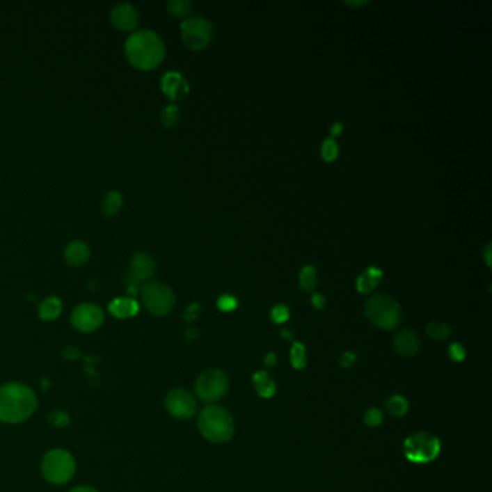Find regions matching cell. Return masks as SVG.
Listing matches in <instances>:
<instances>
[{
	"instance_id": "cell-1",
	"label": "cell",
	"mask_w": 492,
	"mask_h": 492,
	"mask_svg": "<svg viewBox=\"0 0 492 492\" xmlns=\"http://www.w3.org/2000/svg\"><path fill=\"white\" fill-rule=\"evenodd\" d=\"M125 54L127 61L141 71H150L159 67L165 60V44L154 31H136L126 39Z\"/></svg>"
},
{
	"instance_id": "cell-2",
	"label": "cell",
	"mask_w": 492,
	"mask_h": 492,
	"mask_svg": "<svg viewBox=\"0 0 492 492\" xmlns=\"http://www.w3.org/2000/svg\"><path fill=\"white\" fill-rule=\"evenodd\" d=\"M38 407L35 391L24 383L0 386V422L19 424L26 422Z\"/></svg>"
},
{
	"instance_id": "cell-3",
	"label": "cell",
	"mask_w": 492,
	"mask_h": 492,
	"mask_svg": "<svg viewBox=\"0 0 492 492\" xmlns=\"http://www.w3.org/2000/svg\"><path fill=\"white\" fill-rule=\"evenodd\" d=\"M198 429L207 441L225 443L234 436L235 423L230 411L224 407L207 406L198 416Z\"/></svg>"
},
{
	"instance_id": "cell-4",
	"label": "cell",
	"mask_w": 492,
	"mask_h": 492,
	"mask_svg": "<svg viewBox=\"0 0 492 492\" xmlns=\"http://www.w3.org/2000/svg\"><path fill=\"white\" fill-rule=\"evenodd\" d=\"M365 317L380 329L390 331L399 326L402 321V308L399 302L386 293H379L365 303Z\"/></svg>"
},
{
	"instance_id": "cell-5",
	"label": "cell",
	"mask_w": 492,
	"mask_h": 492,
	"mask_svg": "<svg viewBox=\"0 0 492 492\" xmlns=\"http://www.w3.org/2000/svg\"><path fill=\"white\" fill-rule=\"evenodd\" d=\"M74 457L65 449H52L47 452L41 462L44 478L52 485H64L75 474Z\"/></svg>"
},
{
	"instance_id": "cell-6",
	"label": "cell",
	"mask_w": 492,
	"mask_h": 492,
	"mask_svg": "<svg viewBox=\"0 0 492 492\" xmlns=\"http://www.w3.org/2000/svg\"><path fill=\"white\" fill-rule=\"evenodd\" d=\"M142 305L153 317H165L175 308V293L161 282H148L141 289Z\"/></svg>"
},
{
	"instance_id": "cell-7",
	"label": "cell",
	"mask_w": 492,
	"mask_h": 492,
	"mask_svg": "<svg viewBox=\"0 0 492 492\" xmlns=\"http://www.w3.org/2000/svg\"><path fill=\"white\" fill-rule=\"evenodd\" d=\"M227 374L219 368L203 371L195 380V392L203 402L215 403L221 400L228 391Z\"/></svg>"
},
{
	"instance_id": "cell-8",
	"label": "cell",
	"mask_w": 492,
	"mask_h": 492,
	"mask_svg": "<svg viewBox=\"0 0 492 492\" xmlns=\"http://www.w3.org/2000/svg\"><path fill=\"white\" fill-rule=\"evenodd\" d=\"M181 36L187 48L192 51H203L212 41L214 28L208 19L203 16H192L181 24Z\"/></svg>"
},
{
	"instance_id": "cell-9",
	"label": "cell",
	"mask_w": 492,
	"mask_h": 492,
	"mask_svg": "<svg viewBox=\"0 0 492 492\" xmlns=\"http://www.w3.org/2000/svg\"><path fill=\"white\" fill-rule=\"evenodd\" d=\"M441 452V442L429 433H416L404 442V455L415 463H427L436 459Z\"/></svg>"
},
{
	"instance_id": "cell-10",
	"label": "cell",
	"mask_w": 492,
	"mask_h": 492,
	"mask_svg": "<svg viewBox=\"0 0 492 492\" xmlns=\"http://www.w3.org/2000/svg\"><path fill=\"white\" fill-rule=\"evenodd\" d=\"M71 324L83 333L94 332L104 324V310L94 303H81L72 310Z\"/></svg>"
},
{
	"instance_id": "cell-11",
	"label": "cell",
	"mask_w": 492,
	"mask_h": 492,
	"mask_svg": "<svg viewBox=\"0 0 492 492\" xmlns=\"http://www.w3.org/2000/svg\"><path fill=\"white\" fill-rule=\"evenodd\" d=\"M165 408L175 419H191L196 413V400L189 391L184 388H175L168 392Z\"/></svg>"
},
{
	"instance_id": "cell-12",
	"label": "cell",
	"mask_w": 492,
	"mask_h": 492,
	"mask_svg": "<svg viewBox=\"0 0 492 492\" xmlns=\"http://www.w3.org/2000/svg\"><path fill=\"white\" fill-rule=\"evenodd\" d=\"M156 273V263L148 253H136L129 264V280L137 285L148 283Z\"/></svg>"
},
{
	"instance_id": "cell-13",
	"label": "cell",
	"mask_w": 492,
	"mask_h": 492,
	"mask_svg": "<svg viewBox=\"0 0 492 492\" xmlns=\"http://www.w3.org/2000/svg\"><path fill=\"white\" fill-rule=\"evenodd\" d=\"M110 21L119 31L132 32L139 25V12L130 3H119L111 9Z\"/></svg>"
},
{
	"instance_id": "cell-14",
	"label": "cell",
	"mask_w": 492,
	"mask_h": 492,
	"mask_svg": "<svg viewBox=\"0 0 492 492\" xmlns=\"http://www.w3.org/2000/svg\"><path fill=\"white\" fill-rule=\"evenodd\" d=\"M161 88L164 94L172 102H178L189 94V84L182 74L176 71H169L162 77Z\"/></svg>"
},
{
	"instance_id": "cell-15",
	"label": "cell",
	"mask_w": 492,
	"mask_h": 492,
	"mask_svg": "<svg viewBox=\"0 0 492 492\" xmlns=\"http://www.w3.org/2000/svg\"><path fill=\"white\" fill-rule=\"evenodd\" d=\"M392 345H395L396 352L402 357L410 358L415 357L416 354L420 349V340L418 337V333L415 331H408V329H402L399 331L395 340H392Z\"/></svg>"
},
{
	"instance_id": "cell-16",
	"label": "cell",
	"mask_w": 492,
	"mask_h": 492,
	"mask_svg": "<svg viewBox=\"0 0 492 492\" xmlns=\"http://www.w3.org/2000/svg\"><path fill=\"white\" fill-rule=\"evenodd\" d=\"M90 255H91V250L88 244L81 240L70 241L64 250V257L67 263L74 267L84 266L90 260Z\"/></svg>"
},
{
	"instance_id": "cell-17",
	"label": "cell",
	"mask_w": 492,
	"mask_h": 492,
	"mask_svg": "<svg viewBox=\"0 0 492 492\" xmlns=\"http://www.w3.org/2000/svg\"><path fill=\"white\" fill-rule=\"evenodd\" d=\"M141 306L136 299L130 296L116 298L109 303V312L117 319H129L139 313Z\"/></svg>"
},
{
	"instance_id": "cell-18",
	"label": "cell",
	"mask_w": 492,
	"mask_h": 492,
	"mask_svg": "<svg viewBox=\"0 0 492 492\" xmlns=\"http://www.w3.org/2000/svg\"><path fill=\"white\" fill-rule=\"evenodd\" d=\"M381 280H383V270L376 266H370L358 276L356 282V287L360 293L368 294L381 283Z\"/></svg>"
},
{
	"instance_id": "cell-19",
	"label": "cell",
	"mask_w": 492,
	"mask_h": 492,
	"mask_svg": "<svg viewBox=\"0 0 492 492\" xmlns=\"http://www.w3.org/2000/svg\"><path fill=\"white\" fill-rule=\"evenodd\" d=\"M38 313L39 318L42 321H55L60 315L63 313V302L60 298L56 296H48L45 298L38 306Z\"/></svg>"
},
{
	"instance_id": "cell-20",
	"label": "cell",
	"mask_w": 492,
	"mask_h": 492,
	"mask_svg": "<svg viewBox=\"0 0 492 492\" xmlns=\"http://www.w3.org/2000/svg\"><path fill=\"white\" fill-rule=\"evenodd\" d=\"M253 384L257 395L263 399H270L276 392V384L270 379L267 371H257L253 376Z\"/></svg>"
},
{
	"instance_id": "cell-21",
	"label": "cell",
	"mask_w": 492,
	"mask_h": 492,
	"mask_svg": "<svg viewBox=\"0 0 492 492\" xmlns=\"http://www.w3.org/2000/svg\"><path fill=\"white\" fill-rule=\"evenodd\" d=\"M123 195L117 191H111L104 195L103 203H102V212L104 216H114L116 214H119L123 208Z\"/></svg>"
},
{
	"instance_id": "cell-22",
	"label": "cell",
	"mask_w": 492,
	"mask_h": 492,
	"mask_svg": "<svg viewBox=\"0 0 492 492\" xmlns=\"http://www.w3.org/2000/svg\"><path fill=\"white\" fill-rule=\"evenodd\" d=\"M318 283V271L317 269H315L313 266H305L302 270H301V274H299V285L302 287V290L305 292H310L315 289V286H317Z\"/></svg>"
},
{
	"instance_id": "cell-23",
	"label": "cell",
	"mask_w": 492,
	"mask_h": 492,
	"mask_svg": "<svg viewBox=\"0 0 492 492\" xmlns=\"http://www.w3.org/2000/svg\"><path fill=\"white\" fill-rule=\"evenodd\" d=\"M386 408L391 416L402 418L408 410V402L403 396H392L386 402Z\"/></svg>"
},
{
	"instance_id": "cell-24",
	"label": "cell",
	"mask_w": 492,
	"mask_h": 492,
	"mask_svg": "<svg viewBox=\"0 0 492 492\" xmlns=\"http://www.w3.org/2000/svg\"><path fill=\"white\" fill-rule=\"evenodd\" d=\"M166 8L172 16L184 19V17L189 16L191 9H192V3L189 2V0H169Z\"/></svg>"
},
{
	"instance_id": "cell-25",
	"label": "cell",
	"mask_w": 492,
	"mask_h": 492,
	"mask_svg": "<svg viewBox=\"0 0 492 492\" xmlns=\"http://www.w3.org/2000/svg\"><path fill=\"white\" fill-rule=\"evenodd\" d=\"M427 337L436 341H445L450 337V328L442 322H430L426 326Z\"/></svg>"
},
{
	"instance_id": "cell-26",
	"label": "cell",
	"mask_w": 492,
	"mask_h": 492,
	"mask_svg": "<svg viewBox=\"0 0 492 492\" xmlns=\"http://www.w3.org/2000/svg\"><path fill=\"white\" fill-rule=\"evenodd\" d=\"M290 363L293 365V368L296 370H302L306 365V349L303 347V344L301 342H294L292 345L290 349Z\"/></svg>"
},
{
	"instance_id": "cell-27",
	"label": "cell",
	"mask_w": 492,
	"mask_h": 492,
	"mask_svg": "<svg viewBox=\"0 0 492 492\" xmlns=\"http://www.w3.org/2000/svg\"><path fill=\"white\" fill-rule=\"evenodd\" d=\"M180 117H181V113H180V109L176 107L175 104H170V106H166L162 113H161V122L165 127L168 129H172L175 127L176 125H178L180 122Z\"/></svg>"
},
{
	"instance_id": "cell-28",
	"label": "cell",
	"mask_w": 492,
	"mask_h": 492,
	"mask_svg": "<svg viewBox=\"0 0 492 492\" xmlns=\"http://www.w3.org/2000/svg\"><path fill=\"white\" fill-rule=\"evenodd\" d=\"M321 154H322V159L329 164L337 159L338 154H340V146L335 142V139L328 137V139L324 141V143L321 146Z\"/></svg>"
},
{
	"instance_id": "cell-29",
	"label": "cell",
	"mask_w": 492,
	"mask_h": 492,
	"mask_svg": "<svg viewBox=\"0 0 492 492\" xmlns=\"http://www.w3.org/2000/svg\"><path fill=\"white\" fill-rule=\"evenodd\" d=\"M270 318H271V321L274 324H278V325L285 324L290 318V310H289V308L286 305L279 303V305H276L271 309Z\"/></svg>"
},
{
	"instance_id": "cell-30",
	"label": "cell",
	"mask_w": 492,
	"mask_h": 492,
	"mask_svg": "<svg viewBox=\"0 0 492 492\" xmlns=\"http://www.w3.org/2000/svg\"><path fill=\"white\" fill-rule=\"evenodd\" d=\"M48 420L52 426L58 427V429H64L70 424V416H68V413L64 411V410H55L52 411L51 415L48 416Z\"/></svg>"
},
{
	"instance_id": "cell-31",
	"label": "cell",
	"mask_w": 492,
	"mask_h": 492,
	"mask_svg": "<svg viewBox=\"0 0 492 492\" xmlns=\"http://www.w3.org/2000/svg\"><path fill=\"white\" fill-rule=\"evenodd\" d=\"M383 419H384V415H383V411L380 408H376V407H371L367 410L365 413V416H364V422L365 424L371 426V427H377L383 423Z\"/></svg>"
},
{
	"instance_id": "cell-32",
	"label": "cell",
	"mask_w": 492,
	"mask_h": 492,
	"mask_svg": "<svg viewBox=\"0 0 492 492\" xmlns=\"http://www.w3.org/2000/svg\"><path fill=\"white\" fill-rule=\"evenodd\" d=\"M216 306L223 312H232L239 306V301L235 299L232 294H223V296H220L219 301H216Z\"/></svg>"
},
{
	"instance_id": "cell-33",
	"label": "cell",
	"mask_w": 492,
	"mask_h": 492,
	"mask_svg": "<svg viewBox=\"0 0 492 492\" xmlns=\"http://www.w3.org/2000/svg\"><path fill=\"white\" fill-rule=\"evenodd\" d=\"M449 357H450L452 361L462 363L465 360V357H466V351H465V348L461 344L455 342V344H452L449 347Z\"/></svg>"
},
{
	"instance_id": "cell-34",
	"label": "cell",
	"mask_w": 492,
	"mask_h": 492,
	"mask_svg": "<svg viewBox=\"0 0 492 492\" xmlns=\"http://www.w3.org/2000/svg\"><path fill=\"white\" fill-rule=\"evenodd\" d=\"M200 313H201V305L193 302V303H191V305L187 308V310H185V313H184V319H185L188 324H191V322H193L196 318L200 317Z\"/></svg>"
},
{
	"instance_id": "cell-35",
	"label": "cell",
	"mask_w": 492,
	"mask_h": 492,
	"mask_svg": "<svg viewBox=\"0 0 492 492\" xmlns=\"http://www.w3.org/2000/svg\"><path fill=\"white\" fill-rule=\"evenodd\" d=\"M310 302L315 309H324L326 306V299L321 293H313L312 298H310Z\"/></svg>"
},
{
	"instance_id": "cell-36",
	"label": "cell",
	"mask_w": 492,
	"mask_h": 492,
	"mask_svg": "<svg viewBox=\"0 0 492 492\" xmlns=\"http://www.w3.org/2000/svg\"><path fill=\"white\" fill-rule=\"evenodd\" d=\"M354 361H356V354H352V352H345L344 356L341 357V365L348 368L354 364Z\"/></svg>"
},
{
	"instance_id": "cell-37",
	"label": "cell",
	"mask_w": 492,
	"mask_h": 492,
	"mask_svg": "<svg viewBox=\"0 0 492 492\" xmlns=\"http://www.w3.org/2000/svg\"><path fill=\"white\" fill-rule=\"evenodd\" d=\"M484 260H485V264L486 267H492V244L488 243L485 250H484Z\"/></svg>"
},
{
	"instance_id": "cell-38",
	"label": "cell",
	"mask_w": 492,
	"mask_h": 492,
	"mask_svg": "<svg viewBox=\"0 0 492 492\" xmlns=\"http://www.w3.org/2000/svg\"><path fill=\"white\" fill-rule=\"evenodd\" d=\"M342 132H344V125H342L341 122H337V123H333V125L331 126V136H332V139H333V137H337V136L342 134Z\"/></svg>"
},
{
	"instance_id": "cell-39",
	"label": "cell",
	"mask_w": 492,
	"mask_h": 492,
	"mask_svg": "<svg viewBox=\"0 0 492 492\" xmlns=\"http://www.w3.org/2000/svg\"><path fill=\"white\" fill-rule=\"evenodd\" d=\"M278 363V357H276V354H273V352H269L267 356L264 357V364L267 367H271V365H276Z\"/></svg>"
},
{
	"instance_id": "cell-40",
	"label": "cell",
	"mask_w": 492,
	"mask_h": 492,
	"mask_svg": "<svg viewBox=\"0 0 492 492\" xmlns=\"http://www.w3.org/2000/svg\"><path fill=\"white\" fill-rule=\"evenodd\" d=\"M70 492H98V491L94 489L93 486H88V485H80V486L72 488Z\"/></svg>"
},
{
	"instance_id": "cell-41",
	"label": "cell",
	"mask_w": 492,
	"mask_h": 492,
	"mask_svg": "<svg viewBox=\"0 0 492 492\" xmlns=\"http://www.w3.org/2000/svg\"><path fill=\"white\" fill-rule=\"evenodd\" d=\"M103 283H102V280H98V279H93V280H90V283H88V289L91 290V292H95V290H98V287H100Z\"/></svg>"
},
{
	"instance_id": "cell-42",
	"label": "cell",
	"mask_w": 492,
	"mask_h": 492,
	"mask_svg": "<svg viewBox=\"0 0 492 492\" xmlns=\"http://www.w3.org/2000/svg\"><path fill=\"white\" fill-rule=\"evenodd\" d=\"M345 5H348L351 8H361V6L368 5V2H367V0H361V2H351V0H347Z\"/></svg>"
},
{
	"instance_id": "cell-43",
	"label": "cell",
	"mask_w": 492,
	"mask_h": 492,
	"mask_svg": "<svg viewBox=\"0 0 492 492\" xmlns=\"http://www.w3.org/2000/svg\"><path fill=\"white\" fill-rule=\"evenodd\" d=\"M196 337H198V332H196L195 329H188L187 331V340L188 341H193Z\"/></svg>"
},
{
	"instance_id": "cell-44",
	"label": "cell",
	"mask_w": 492,
	"mask_h": 492,
	"mask_svg": "<svg viewBox=\"0 0 492 492\" xmlns=\"http://www.w3.org/2000/svg\"><path fill=\"white\" fill-rule=\"evenodd\" d=\"M280 335H282L285 340H292V332H290L289 329H282Z\"/></svg>"
}]
</instances>
